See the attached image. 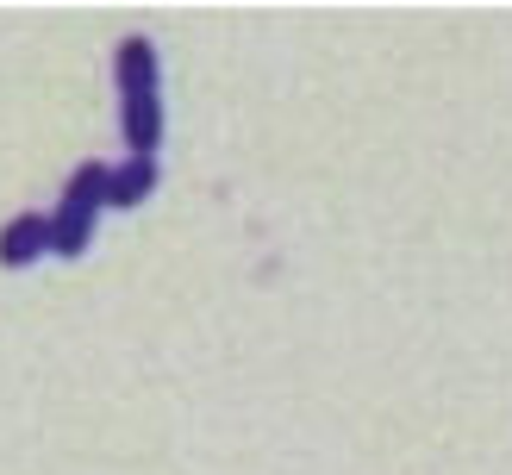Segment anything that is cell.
<instances>
[{
    "instance_id": "obj_1",
    "label": "cell",
    "mask_w": 512,
    "mask_h": 475,
    "mask_svg": "<svg viewBox=\"0 0 512 475\" xmlns=\"http://www.w3.org/2000/svg\"><path fill=\"white\" fill-rule=\"evenodd\" d=\"M107 175H113V169H100V163H82V169H75V182H69V194H63V213L50 219L57 250H82V244H88L94 213L107 207Z\"/></svg>"
},
{
    "instance_id": "obj_2",
    "label": "cell",
    "mask_w": 512,
    "mask_h": 475,
    "mask_svg": "<svg viewBox=\"0 0 512 475\" xmlns=\"http://www.w3.org/2000/svg\"><path fill=\"white\" fill-rule=\"evenodd\" d=\"M44 250H57V232H50V219H13L7 232H0V263H7V269L44 257Z\"/></svg>"
},
{
    "instance_id": "obj_3",
    "label": "cell",
    "mask_w": 512,
    "mask_h": 475,
    "mask_svg": "<svg viewBox=\"0 0 512 475\" xmlns=\"http://www.w3.org/2000/svg\"><path fill=\"white\" fill-rule=\"evenodd\" d=\"M119 88H125V100L157 94V50H150V38H125V50H119Z\"/></svg>"
},
{
    "instance_id": "obj_4",
    "label": "cell",
    "mask_w": 512,
    "mask_h": 475,
    "mask_svg": "<svg viewBox=\"0 0 512 475\" xmlns=\"http://www.w3.org/2000/svg\"><path fill=\"white\" fill-rule=\"evenodd\" d=\"M150 188H157V163H150V157H132L125 169L107 175V207H138Z\"/></svg>"
},
{
    "instance_id": "obj_5",
    "label": "cell",
    "mask_w": 512,
    "mask_h": 475,
    "mask_svg": "<svg viewBox=\"0 0 512 475\" xmlns=\"http://www.w3.org/2000/svg\"><path fill=\"white\" fill-rule=\"evenodd\" d=\"M125 138L138 144V157H150L163 138V100L157 94H144V100H125Z\"/></svg>"
}]
</instances>
